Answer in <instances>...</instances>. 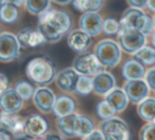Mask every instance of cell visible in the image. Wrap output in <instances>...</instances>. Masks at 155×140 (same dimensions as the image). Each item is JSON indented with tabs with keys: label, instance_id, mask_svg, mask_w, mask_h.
Returning <instances> with one entry per match:
<instances>
[{
	"label": "cell",
	"instance_id": "obj_42",
	"mask_svg": "<svg viewBox=\"0 0 155 140\" xmlns=\"http://www.w3.org/2000/svg\"><path fill=\"white\" fill-rule=\"evenodd\" d=\"M52 2L58 4V5H68L72 2V0H51Z\"/></svg>",
	"mask_w": 155,
	"mask_h": 140
},
{
	"label": "cell",
	"instance_id": "obj_40",
	"mask_svg": "<svg viewBox=\"0 0 155 140\" xmlns=\"http://www.w3.org/2000/svg\"><path fill=\"white\" fill-rule=\"evenodd\" d=\"M12 138H13L12 134L8 131L0 128V140H10Z\"/></svg>",
	"mask_w": 155,
	"mask_h": 140
},
{
	"label": "cell",
	"instance_id": "obj_5",
	"mask_svg": "<svg viewBox=\"0 0 155 140\" xmlns=\"http://www.w3.org/2000/svg\"><path fill=\"white\" fill-rule=\"evenodd\" d=\"M98 129L102 133L104 140H129L131 130L129 124L116 115L106 120H101Z\"/></svg>",
	"mask_w": 155,
	"mask_h": 140
},
{
	"label": "cell",
	"instance_id": "obj_6",
	"mask_svg": "<svg viewBox=\"0 0 155 140\" xmlns=\"http://www.w3.org/2000/svg\"><path fill=\"white\" fill-rule=\"evenodd\" d=\"M72 67L79 75L87 76H94L104 70L95 54L93 52H89L88 50L77 54L74 58Z\"/></svg>",
	"mask_w": 155,
	"mask_h": 140
},
{
	"label": "cell",
	"instance_id": "obj_34",
	"mask_svg": "<svg viewBox=\"0 0 155 140\" xmlns=\"http://www.w3.org/2000/svg\"><path fill=\"white\" fill-rule=\"evenodd\" d=\"M143 79H145V81L147 82L150 91H152L155 93V67L146 70Z\"/></svg>",
	"mask_w": 155,
	"mask_h": 140
},
{
	"label": "cell",
	"instance_id": "obj_8",
	"mask_svg": "<svg viewBox=\"0 0 155 140\" xmlns=\"http://www.w3.org/2000/svg\"><path fill=\"white\" fill-rule=\"evenodd\" d=\"M25 118L18 113L0 112V128L8 131L15 139H25L28 137L25 129Z\"/></svg>",
	"mask_w": 155,
	"mask_h": 140
},
{
	"label": "cell",
	"instance_id": "obj_43",
	"mask_svg": "<svg viewBox=\"0 0 155 140\" xmlns=\"http://www.w3.org/2000/svg\"><path fill=\"white\" fill-rule=\"evenodd\" d=\"M151 36V44H152V47L155 49V30L152 32V34L150 35Z\"/></svg>",
	"mask_w": 155,
	"mask_h": 140
},
{
	"label": "cell",
	"instance_id": "obj_24",
	"mask_svg": "<svg viewBox=\"0 0 155 140\" xmlns=\"http://www.w3.org/2000/svg\"><path fill=\"white\" fill-rule=\"evenodd\" d=\"M75 114H70V115L63 116V117H56V129L57 132L62 136V138H73V120L75 117Z\"/></svg>",
	"mask_w": 155,
	"mask_h": 140
},
{
	"label": "cell",
	"instance_id": "obj_26",
	"mask_svg": "<svg viewBox=\"0 0 155 140\" xmlns=\"http://www.w3.org/2000/svg\"><path fill=\"white\" fill-rule=\"evenodd\" d=\"M51 0H25V8L34 16H38L51 8Z\"/></svg>",
	"mask_w": 155,
	"mask_h": 140
},
{
	"label": "cell",
	"instance_id": "obj_15",
	"mask_svg": "<svg viewBox=\"0 0 155 140\" xmlns=\"http://www.w3.org/2000/svg\"><path fill=\"white\" fill-rule=\"evenodd\" d=\"M67 35L68 45L75 53H81L84 51H87L92 44V37L80 28H74Z\"/></svg>",
	"mask_w": 155,
	"mask_h": 140
},
{
	"label": "cell",
	"instance_id": "obj_33",
	"mask_svg": "<svg viewBox=\"0 0 155 140\" xmlns=\"http://www.w3.org/2000/svg\"><path fill=\"white\" fill-rule=\"evenodd\" d=\"M139 139L143 140H155V123L153 121L147 122L141 126L139 131Z\"/></svg>",
	"mask_w": 155,
	"mask_h": 140
},
{
	"label": "cell",
	"instance_id": "obj_46",
	"mask_svg": "<svg viewBox=\"0 0 155 140\" xmlns=\"http://www.w3.org/2000/svg\"><path fill=\"white\" fill-rule=\"evenodd\" d=\"M154 64H155V59H154Z\"/></svg>",
	"mask_w": 155,
	"mask_h": 140
},
{
	"label": "cell",
	"instance_id": "obj_13",
	"mask_svg": "<svg viewBox=\"0 0 155 140\" xmlns=\"http://www.w3.org/2000/svg\"><path fill=\"white\" fill-rule=\"evenodd\" d=\"M78 76L79 74L74 70L73 67H64V69L60 70L58 73H56L54 82H55L56 86L63 93L71 94L75 91V85Z\"/></svg>",
	"mask_w": 155,
	"mask_h": 140
},
{
	"label": "cell",
	"instance_id": "obj_19",
	"mask_svg": "<svg viewBox=\"0 0 155 140\" xmlns=\"http://www.w3.org/2000/svg\"><path fill=\"white\" fill-rule=\"evenodd\" d=\"M54 115L56 117H63L70 114L76 113V101L70 95H60L56 97L53 110Z\"/></svg>",
	"mask_w": 155,
	"mask_h": 140
},
{
	"label": "cell",
	"instance_id": "obj_25",
	"mask_svg": "<svg viewBox=\"0 0 155 140\" xmlns=\"http://www.w3.org/2000/svg\"><path fill=\"white\" fill-rule=\"evenodd\" d=\"M19 18L18 8L8 3H0V21L5 24H13Z\"/></svg>",
	"mask_w": 155,
	"mask_h": 140
},
{
	"label": "cell",
	"instance_id": "obj_12",
	"mask_svg": "<svg viewBox=\"0 0 155 140\" xmlns=\"http://www.w3.org/2000/svg\"><path fill=\"white\" fill-rule=\"evenodd\" d=\"M92 81L93 93L100 97H106V95H108L116 86V79L114 75L111 72L106 71V69L92 76Z\"/></svg>",
	"mask_w": 155,
	"mask_h": 140
},
{
	"label": "cell",
	"instance_id": "obj_47",
	"mask_svg": "<svg viewBox=\"0 0 155 140\" xmlns=\"http://www.w3.org/2000/svg\"><path fill=\"white\" fill-rule=\"evenodd\" d=\"M102 1H104V0H102Z\"/></svg>",
	"mask_w": 155,
	"mask_h": 140
},
{
	"label": "cell",
	"instance_id": "obj_11",
	"mask_svg": "<svg viewBox=\"0 0 155 140\" xmlns=\"http://www.w3.org/2000/svg\"><path fill=\"white\" fill-rule=\"evenodd\" d=\"M123 89L126 92L127 96H128L129 101L133 104L139 103L141 100L147 98L150 95V92H151L143 78L127 80L124 82Z\"/></svg>",
	"mask_w": 155,
	"mask_h": 140
},
{
	"label": "cell",
	"instance_id": "obj_29",
	"mask_svg": "<svg viewBox=\"0 0 155 140\" xmlns=\"http://www.w3.org/2000/svg\"><path fill=\"white\" fill-rule=\"evenodd\" d=\"M74 93H76L79 96H82V97H86V96L90 95L91 93H93L92 76H87V75L78 76Z\"/></svg>",
	"mask_w": 155,
	"mask_h": 140
},
{
	"label": "cell",
	"instance_id": "obj_10",
	"mask_svg": "<svg viewBox=\"0 0 155 140\" xmlns=\"http://www.w3.org/2000/svg\"><path fill=\"white\" fill-rule=\"evenodd\" d=\"M31 99L38 112L41 114H50L53 110L56 95L51 87L43 85L35 89Z\"/></svg>",
	"mask_w": 155,
	"mask_h": 140
},
{
	"label": "cell",
	"instance_id": "obj_21",
	"mask_svg": "<svg viewBox=\"0 0 155 140\" xmlns=\"http://www.w3.org/2000/svg\"><path fill=\"white\" fill-rule=\"evenodd\" d=\"M146 67L135 58H130L124 62L121 67V75L126 80L140 79L143 78Z\"/></svg>",
	"mask_w": 155,
	"mask_h": 140
},
{
	"label": "cell",
	"instance_id": "obj_2",
	"mask_svg": "<svg viewBox=\"0 0 155 140\" xmlns=\"http://www.w3.org/2000/svg\"><path fill=\"white\" fill-rule=\"evenodd\" d=\"M25 75L30 81L37 86L49 85L55 78V64L48 57H35L28 62L25 67Z\"/></svg>",
	"mask_w": 155,
	"mask_h": 140
},
{
	"label": "cell",
	"instance_id": "obj_3",
	"mask_svg": "<svg viewBox=\"0 0 155 140\" xmlns=\"http://www.w3.org/2000/svg\"><path fill=\"white\" fill-rule=\"evenodd\" d=\"M119 31H138L145 36H150L155 30L153 18L143 8L129 6L119 20Z\"/></svg>",
	"mask_w": 155,
	"mask_h": 140
},
{
	"label": "cell",
	"instance_id": "obj_35",
	"mask_svg": "<svg viewBox=\"0 0 155 140\" xmlns=\"http://www.w3.org/2000/svg\"><path fill=\"white\" fill-rule=\"evenodd\" d=\"M84 139H86V140H104V135H102V133L100 132L99 129L95 128L92 132H91L87 137H84Z\"/></svg>",
	"mask_w": 155,
	"mask_h": 140
},
{
	"label": "cell",
	"instance_id": "obj_17",
	"mask_svg": "<svg viewBox=\"0 0 155 140\" xmlns=\"http://www.w3.org/2000/svg\"><path fill=\"white\" fill-rule=\"evenodd\" d=\"M25 133L29 137L41 138L49 131V122L43 116L32 114L25 118Z\"/></svg>",
	"mask_w": 155,
	"mask_h": 140
},
{
	"label": "cell",
	"instance_id": "obj_20",
	"mask_svg": "<svg viewBox=\"0 0 155 140\" xmlns=\"http://www.w3.org/2000/svg\"><path fill=\"white\" fill-rule=\"evenodd\" d=\"M95 129V123L92 118L82 114H75L73 120V132L75 137L84 139Z\"/></svg>",
	"mask_w": 155,
	"mask_h": 140
},
{
	"label": "cell",
	"instance_id": "obj_14",
	"mask_svg": "<svg viewBox=\"0 0 155 140\" xmlns=\"http://www.w3.org/2000/svg\"><path fill=\"white\" fill-rule=\"evenodd\" d=\"M16 37L22 49H36L47 42L38 28H22L21 31H19Z\"/></svg>",
	"mask_w": 155,
	"mask_h": 140
},
{
	"label": "cell",
	"instance_id": "obj_27",
	"mask_svg": "<svg viewBox=\"0 0 155 140\" xmlns=\"http://www.w3.org/2000/svg\"><path fill=\"white\" fill-rule=\"evenodd\" d=\"M71 3L80 13L98 12L102 6V0H72Z\"/></svg>",
	"mask_w": 155,
	"mask_h": 140
},
{
	"label": "cell",
	"instance_id": "obj_44",
	"mask_svg": "<svg viewBox=\"0 0 155 140\" xmlns=\"http://www.w3.org/2000/svg\"><path fill=\"white\" fill-rule=\"evenodd\" d=\"M152 18H153V23H154V28H155V15L152 17Z\"/></svg>",
	"mask_w": 155,
	"mask_h": 140
},
{
	"label": "cell",
	"instance_id": "obj_9",
	"mask_svg": "<svg viewBox=\"0 0 155 140\" xmlns=\"http://www.w3.org/2000/svg\"><path fill=\"white\" fill-rule=\"evenodd\" d=\"M20 44L16 35L11 32L0 33V62L8 63L20 55Z\"/></svg>",
	"mask_w": 155,
	"mask_h": 140
},
{
	"label": "cell",
	"instance_id": "obj_41",
	"mask_svg": "<svg viewBox=\"0 0 155 140\" xmlns=\"http://www.w3.org/2000/svg\"><path fill=\"white\" fill-rule=\"evenodd\" d=\"M146 8H148L149 11H151L152 13L155 14V0H147Z\"/></svg>",
	"mask_w": 155,
	"mask_h": 140
},
{
	"label": "cell",
	"instance_id": "obj_4",
	"mask_svg": "<svg viewBox=\"0 0 155 140\" xmlns=\"http://www.w3.org/2000/svg\"><path fill=\"white\" fill-rule=\"evenodd\" d=\"M93 53L96 55L104 69L116 67L123 58V51L118 42L110 38L98 41L94 47Z\"/></svg>",
	"mask_w": 155,
	"mask_h": 140
},
{
	"label": "cell",
	"instance_id": "obj_36",
	"mask_svg": "<svg viewBox=\"0 0 155 140\" xmlns=\"http://www.w3.org/2000/svg\"><path fill=\"white\" fill-rule=\"evenodd\" d=\"M127 2H128L129 6L143 8V10H145L146 5H147V0H127Z\"/></svg>",
	"mask_w": 155,
	"mask_h": 140
},
{
	"label": "cell",
	"instance_id": "obj_32",
	"mask_svg": "<svg viewBox=\"0 0 155 140\" xmlns=\"http://www.w3.org/2000/svg\"><path fill=\"white\" fill-rule=\"evenodd\" d=\"M120 27H119V21L116 20L113 17L102 19L101 25V33L106 36H117L119 33Z\"/></svg>",
	"mask_w": 155,
	"mask_h": 140
},
{
	"label": "cell",
	"instance_id": "obj_18",
	"mask_svg": "<svg viewBox=\"0 0 155 140\" xmlns=\"http://www.w3.org/2000/svg\"><path fill=\"white\" fill-rule=\"evenodd\" d=\"M25 100L15 89H8L0 95V109L4 112L19 113L23 106Z\"/></svg>",
	"mask_w": 155,
	"mask_h": 140
},
{
	"label": "cell",
	"instance_id": "obj_38",
	"mask_svg": "<svg viewBox=\"0 0 155 140\" xmlns=\"http://www.w3.org/2000/svg\"><path fill=\"white\" fill-rule=\"evenodd\" d=\"M41 138L43 139H63L62 136L59 134L58 132H50V131H48L47 133H45V135H43Z\"/></svg>",
	"mask_w": 155,
	"mask_h": 140
},
{
	"label": "cell",
	"instance_id": "obj_45",
	"mask_svg": "<svg viewBox=\"0 0 155 140\" xmlns=\"http://www.w3.org/2000/svg\"><path fill=\"white\" fill-rule=\"evenodd\" d=\"M153 122H154V123H155V119H154V120H153Z\"/></svg>",
	"mask_w": 155,
	"mask_h": 140
},
{
	"label": "cell",
	"instance_id": "obj_31",
	"mask_svg": "<svg viewBox=\"0 0 155 140\" xmlns=\"http://www.w3.org/2000/svg\"><path fill=\"white\" fill-rule=\"evenodd\" d=\"M14 89L16 90V92L21 96L25 101H28L32 98L33 93L35 91V87L33 83H31L28 80H19L17 81L14 85Z\"/></svg>",
	"mask_w": 155,
	"mask_h": 140
},
{
	"label": "cell",
	"instance_id": "obj_16",
	"mask_svg": "<svg viewBox=\"0 0 155 140\" xmlns=\"http://www.w3.org/2000/svg\"><path fill=\"white\" fill-rule=\"evenodd\" d=\"M79 28L91 37H97L101 34L102 17L98 12L82 13L78 21Z\"/></svg>",
	"mask_w": 155,
	"mask_h": 140
},
{
	"label": "cell",
	"instance_id": "obj_7",
	"mask_svg": "<svg viewBox=\"0 0 155 140\" xmlns=\"http://www.w3.org/2000/svg\"><path fill=\"white\" fill-rule=\"evenodd\" d=\"M117 42L124 53L134 55L139 49L147 44V36L138 31H119Z\"/></svg>",
	"mask_w": 155,
	"mask_h": 140
},
{
	"label": "cell",
	"instance_id": "obj_28",
	"mask_svg": "<svg viewBox=\"0 0 155 140\" xmlns=\"http://www.w3.org/2000/svg\"><path fill=\"white\" fill-rule=\"evenodd\" d=\"M133 56H134V58L136 60H138L145 67H151V65L154 64L155 49L153 47L146 44L141 49H139Z\"/></svg>",
	"mask_w": 155,
	"mask_h": 140
},
{
	"label": "cell",
	"instance_id": "obj_30",
	"mask_svg": "<svg viewBox=\"0 0 155 140\" xmlns=\"http://www.w3.org/2000/svg\"><path fill=\"white\" fill-rule=\"evenodd\" d=\"M95 112L97 117L99 118L100 120H106L109 119V118L113 117L117 114V112L115 111V109L107 101L106 99L99 101L95 106Z\"/></svg>",
	"mask_w": 155,
	"mask_h": 140
},
{
	"label": "cell",
	"instance_id": "obj_22",
	"mask_svg": "<svg viewBox=\"0 0 155 140\" xmlns=\"http://www.w3.org/2000/svg\"><path fill=\"white\" fill-rule=\"evenodd\" d=\"M106 100L115 109L117 113H123L130 103L124 89L117 86H115L108 95H106Z\"/></svg>",
	"mask_w": 155,
	"mask_h": 140
},
{
	"label": "cell",
	"instance_id": "obj_37",
	"mask_svg": "<svg viewBox=\"0 0 155 140\" xmlns=\"http://www.w3.org/2000/svg\"><path fill=\"white\" fill-rule=\"evenodd\" d=\"M8 89V79L4 74L0 73V95Z\"/></svg>",
	"mask_w": 155,
	"mask_h": 140
},
{
	"label": "cell",
	"instance_id": "obj_23",
	"mask_svg": "<svg viewBox=\"0 0 155 140\" xmlns=\"http://www.w3.org/2000/svg\"><path fill=\"white\" fill-rule=\"evenodd\" d=\"M137 106V114L146 122H151L155 119V98L148 96L141 100Z\"/></svg>",
	"mask_w": 155,
	"mask_h": 140
},
{
	"label": "cell",
	"instance_id": "obj_1",
	"mask_svg": "<svg viewBox=\"0 0 155 140\" xmlns=\"http://www.w3.org/2000/svg\"><path fill=\"white\" fill-rule=\"evenodd\" d=\"M72 19L68 12L58 8H51L38 15L37 28L45 37V41L56 43L70 32Z\"/></svg>",
	"mask_w": 155,
	"mask_h": 140
},
{
	"label": "cell",
	"instance_id": "obj_39",
	"mask_svg": "<svg viewBox=\"0 0 155 140\" xmlns=\"http://www.w3.org/2000/svg\"><path fill=\"white\" fill-rule=\"evenodd\" d=\"M0 3H8L17 6V8H21V6H23L25 0H0Z\"/></svg>",
	"mask_w": 155,
	"mask_h": 140
}]
</instances>
